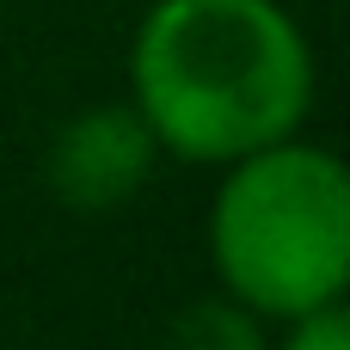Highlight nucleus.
I'll return each mask as SVG.
<instances>
[{
    "label": "nucleus",
    "instance_id": "nucleus-1",
    "mask_svg": "<svg viewBox=\"0 0 350 350\" xmlns=\"http://www.w3.org/2000/svg\"><path fill=\"white\" fill-rule=\"evenodd\" d=\"M129 86L160 148L234 166L301 129L314 55L277 0H160L135 31Z\"/></svg>",
    "mask_w": 350,
    "mask_h": 350
},
{
    "label": "nucleus",
    "instance_id": "nucleus-2",
    "mask_svg": "<svg viewBox=\"0 0 350 350\" xmlns=\"http://www.w3.org/2000/svg\"><path fill=\"white\" fill-rule=\"evenodd\" d=\"M209 252L228 295L252 314L301 320L350 283V178L338 154L271 142L234 160L215 191Z\"/></svg>",
    "mask_w": 350,
    "mask_h": 350
},
{
    "label": "nucleus",
    "instance_id": "nucleus-3",
    "mask_svg": "<svg viewBox=\"0 0 350 350\" xmlns=\"http://www.w3.org/2000/svg\"><path fill=\"white\" fill-rule=\"evenodd\" d=\"M154 148L160 142L148 135L135 105H98L62 123V135L49 142L43 178L55 203H68L74 215H111L148 185Z\"/></svg>",
    "mask_w": 350,
    "mask_h": 350
},
{
    "label": "nucleus",
    "instance_id": "nucleus-4",
    "mask_svg": "<svg viewBox=\"0 0 350 350\" xmlns=\"http://www.w3.org/2000/svg\"><path fill=\"white\" fill-rule=\"evenodd\" d=\"M166 350H271V345H265L258 314L228 295V301H191V308L172 320Z\"/></svg>",
    "mask_w": 350,
    "mask_h": 350
},
{
    "label": "nucleus",
    "instance_id": "nucleus-5",
    "mask_svg": "<svg viewBox=\"0 0 350 350\" xmlns=\"http://www.w3.org/2000/svg\"><path fill=\"white\" fill-rule=\"evenodd\" d=\"M283 350H350V320L338 301H326V308H314V314H301L295 320V332L283 338Z\"/></svg>",
    "mask_w": 350,
    "mask_h": 350
}]
</instances>
